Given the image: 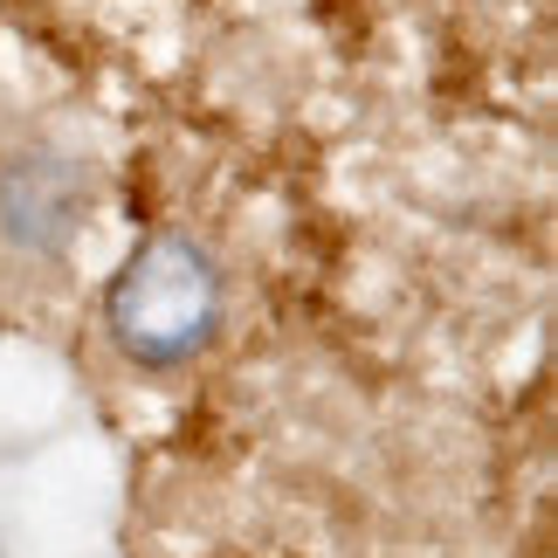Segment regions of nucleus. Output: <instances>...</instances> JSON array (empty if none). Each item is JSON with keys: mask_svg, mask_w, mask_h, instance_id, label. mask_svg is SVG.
<instances>
[{"mask_svg": "<svg viewBox=\"0 0 558 558\" xmlns=\"http://www.w3.org/2000/svg\"><path fill=\"white\" fill-rule=\"evenodd\" d=\"M97 207V166L62 132L0 145V283H56Z\"/></svg>", "mask_w": 558, "mask_h": 558, "instance_id": "f03ea898", "label": "nucleus"}, {"mask_svg": "<svg viewBox=\"0 0 558 558\" xmlns=\"http://www.w3.org/2000/svg\"><path fill=\"white\" fill-rule=\"evenodd\" d=\"M228 263L207 234L193 228H153L138 234L132 255L97 296V338L124 373L173 379L221 345L228 331Z\"/></svg>", "mask_w": 558, "mask_h": 558, "instance_id": "f257e3e1", "label": "nucleus"}]
</instances>
